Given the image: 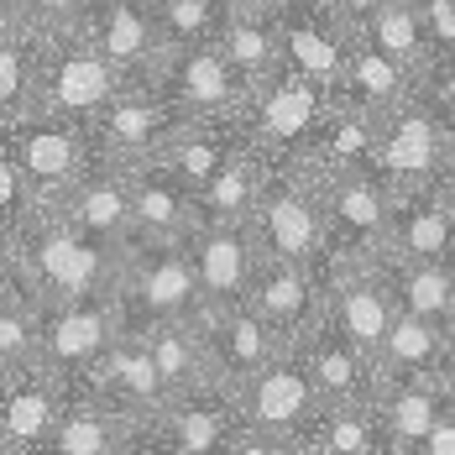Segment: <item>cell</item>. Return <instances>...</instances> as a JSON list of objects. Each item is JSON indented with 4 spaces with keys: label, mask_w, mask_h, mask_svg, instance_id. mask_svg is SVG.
<instances>
[{
    "label": "cell",
    "mask_w": 455,
    "mask_h": 455,
    "mask_svg": "<svg viewBox=\"0 0 455 455\" xmlns=\"http://www.w3.org/2000/svg\"><path fill=\"white\" fill-rule=\"evenodd\" d=\"M27 273L58 304V299L105 293V283L116 277V262H110V241H94L68 215H52L37 230H27Z\"/></svg>",
    "instance_id": "cell-1"
},
{
    "label": "cell",
    "mask_w": 455,
    "mask_h": 455,
    "mask_svg": "<svg viewBox=\"0 0 455 455\" xmlns=\"http://www.w3.org/2000/svg\"><path fill=\"white\" fill-rule=\"evenodd\" d=\"M141 246V262L132 273V304H121L126 330H152L168 319H194L204 309V288L188 241H157V235H132Z\"/></svg>",
    "instance_id": "cell-2"
},
{
    "label": "cell",
    "mask_w": 455,
    "mask_h": 455,
    "mask_svg": "<svg viewBox=\"0 0 455 455\" xmlns=\"http://www.w3.org/2000/svg\"><path fill=\"white\" fill-rule=\"evenodd\" d=\"M121 90V68L105 58V47H58L37 68V90L32 105L58 121H84V116H105V105Z\"/></svg>",
    "instance_id": "cell-3"
},
{
    "label": "cell",
    "mask_w": 455,
    "mask_h": 455,
    "mask_svg": "<svg viewBox=\"0 0 455 455\" xmlns=\"http://www.w3.org/2000/svg\"><path fill=\"white\" fill-rule=\"evenodd\" d=\"M315 371L304 362V351L299 356H277L267 371H257V377H246L241 382V424L251 429L246 435V445L251 440H288V435H299L304 429V419L315 413Z\"/></svg>",
    "instance_id": "cell-4"
},
{
    "label": "cell",
    "mask_w": 455,
    "mask_h": 455,
    "mask_svg": "<svg viewBox=\"0 0 455 455\" xmlns=\"http://www.w3.org/2000/svg\"><path fill=\"white\" fill-rule=\"evenodd\" d=\"M126 319L116 309L110 293H90V299H58L47 315L43 335H37V362L58 377L84 362H105V351L121 340Z\"/></svg>",
    "instance_id": "cell-5"
},
{
    "label": "cell",
    "mask_w": 455,
    "mask_h": 455,
    "mask_svg": "<svg viewBox=\"0 0 455 455\" xmlns=\"http://www.w3.org/2000/svg\"><path fill=\"white\" fill-rule=\"evenodd\" d=\"M199 288H204V309H241L251 304V283H257V246L246 220H199L188 235Z\"/></svg>",
    "instance_id": "cell-6"
},
{
    "label": "cell",
    "mask_w": 455,
    "mask_h": 455,
    "mask_svg": "<svg viewBox=\"0 0 455 455\" xmlns=\"http://www.w3.org/2000/svg\"><path fill=\"white\" fill-rule=\"evenodd\" d=\"M440 157L445 137L435 105H393L377 116V173H387L393 183H419L440 168Z\"/></svg>",
    "instance_id": "cell-7"
},
{
    "label": "cell",
    "mask_w": 455,
    "mask_h": 455,
    "mask_svg": "<svg viewBox=\"0 0 455 455\" xmlns=\"http://www.w3.org/2000/svg\"><path fill=\"white\" fill-rule=\"evenodd\" d=\"M251 90L246 74L230 63V52L220 43H199V47H173L168 58V79H163V94L179 105V110H230L241 94Z\"/></svg>",
    "instance_id": "cell-8"
},
{
    "label": "cell",
    "mask_w": 455,
    "mask_h": 455,
    "mask_svg": "<svg viewBox=\"0 0 455 455\" xmlns=\"http://www.w3.org/2000/svg\"><path fill=\"white\" fill-rule=\"evenodd\" d=\"M63 424V398L47 382V366H5V398H0V445L5 451H37L52 445Z\"/></svg>",
    "instance_id": "cell-9"
},
{
    "label": "cell",
    "mask_w": 455,
    "mask_h": 455,
    "mask_svg": "<svg viewBox=\"0 0 455 455\" xmlns=\"http://www.w3.org/2000/svg\"><path fill=\"white\" fill-rule=\"evenodd\" d=\"M257 230L267 235V251L273 257H288V262H315L324 251V204H319L309 188L299 183H277L262 194L257 204Z\"/></svg>",
    "instance_id": "cell-10"
},
{
    "label": "cell",
    "mask_w": 455,
    "mask_h": 455,
    "mask_svg": "<svg viewBox=\"0 0 455 455\" xmlns=\"http://www.w3.org/2000/svg\"><path fill=\"white\" fill-rule=\"evenodd\" d=\"M324 226L340 230V246H351L356 257L382 251L393 241V204L382 199V188L366 179L362 168H346L324 188Z\"/></svg>",
    "instance_id": "cell-11"
},
{
    "label": "cell",
    "mask_w": 455,
    "mask_h": 455,
    "mask_svg": "<svg viewBox=\"0 0 455 455\" xmlns=\"http://www.w3.org/2000/svg\"><path fill=\"white\" fill-rule=\"evenodd\" d=\"M199 215H204L199 194L179 179V168L168 157H163V168H147L141 179H132V235L188 241Z\"/></svg>",
    "instance_id": "cell-12"
},
{
    "label": "cell",
    "mask_w": 455,
    "mask_h": 455,
    "mask_svg": "<svg viewBox=\"0 0 455 455\" xmlns=\"http://www.w3.org/2000/svg\"><path fill=\"white\" fill-rule=\"evenodd\" d=\"M5 147H11V157L27 168V179L32 188L43 194V188H63V183L79 173V147L68 137V121H58V116H5Z\"/></svg>",
    "instance_id": "cell-13"
},
{
    "label": "cell",
    "mask_w": 455,
    "mask_h": 455,
    "mask_svg": "<svg viewBox=\"0 0 455 455\" xmlns=\"http://www.w3.org/2000/svg\"><path fill=\"white\" fill-rule=\"evenodd\" d=\"M324 94H330L324 84H315L309 74H299V68L283 63V74L267 79V94L257 105V137H262V147H273V152L299 147L315 132L319 110H324Z\"/></svg>",
    "instance_id": "cell-14"
},
{
    "label": "cell",
    "mask_w": 455,
    "mask_h": 455,
    "mask_svg": "<svg viewBox=\"0 0 455 455\" xmlns=\"http://www.w3.org/2000/svg\"><path fill=\"white\" fill-rule=\"evenodd\" d=\"M277 32H283V63H288V68L309 74L324 90L351 84V37L340 43V32L324 27V21H315L309 11H288V16L277 21Z\"/></svg>",
    "instance_id": "cell-15"
},
{
    "label": "cell",
    "mask_w": 455,
    "mask_h": 455,
    "mask_svg": "<svg viewBox=\"0 0 455 455\" xmlns=\"http://www.w3.org/2000/svg\"><path fill=\"white\" fill-rule=\"evenodd\" d=\"M324 319H335L356 346H366L377 356L387 330H393V319H398V299L377 277H335L330 293H324Z\"/></svg>",
    "instance_id": "cell-16"
},
{
    "label": "cell",
    "mask_w": 455,
    "mask_h": 455,
    "mask_svg": "<svg viewBox=\"0 0 455 455\" xmlns=\"http://www.w3.org/2000/svg\"><path fill=\"white\" fill-rule=\"evenodd\" d=\"M377 362H382V371H393V377H445L455 362L445 319H424V315L398 309L387 340H382V351H377Z\"/></svg>",
    "instance_id": "cell-17"
},
{
    "label": "cell",
    "mask_w": 455,
    "mask_h": 455,
    "mask_svg": "<svg viewBox=\"0 0 455 455\" xmlns=\"http://www.w3.org/2000/svg\"><path fill=\"white\" fill-rule=\"evenodd\" d=\"M304 362L315 371V387H319L324 403H356L371 351L356 346L335 319H324V324H315V335H309V346H304Z\"/></svg>",
    "instance_id": "cell-18"
},
{
    "label": "cell",
    "mask_w": 455,
    "mask_h": 455,
    "mask_svg": "<svg viewBox=\"0 0 455 455\" xmlns=\"http://www.w3.org/2000/svg\"><path fill=\"white\" fill-rule=\"evenodd\" d=\"M251 309L267 319V324H277L283 335L304 330V319L319 309L309 262H288V257L262 262V267H257V283H251Z\"/></svg>",
    "instance_id": "cell-19"
},
{
    "label": "cell",
    "mask_w": 455,
    "mask_h": 455,
    "mask_svg": "<svg viewBox=\"0 0 455 455\" xmlns=\"http://www.w3.org/2000/svg\"><path fill=\"white\" fill-rule=\"evenodd\" d=\"M455 409V393H445V377H403L387 398H382V424L393 451H419L424 435Z\"/></svg>",
    "instance_id": "cell-20"
},
{
    "label": "cell",
    "mask_w": 455,
    "mask_h": 455,
    "mask_svg": "<svg viewBox=\"0 0 455 455\" xmlns=\"http://www.w3.org/2000/svg\"><path fill=\"white\" fill-rule=\"evenodd\" d=\"M94 43L105 47V58L126 74V68H147L163 47V27L157 11L147 0H105L100 21H94Z\"/></svg>",
    "instance_id": "cell-21"
},
{
    "label": "cell",
    "mask_w": 455,
    "mask_h": 455,
    "mask_svg": "<svg viewBox=\"0 0 455 455\" xmlns=\"http://www.w3.org/2000/svg\"><path fill=\"white\" fill-rule=\"evenodd\" d=\"M220 47L230 52V63L246 74L251 90H262V84L277 74V63H283V32H273L262 0H235V5H230V21H226V32H220Z\"/></svg>",
    "instance_id": "cell-22"
},
{
    "label": "cell",
    "mask_w": 455,
    "mask_h": 455,
    "mask_svg": "<svg viewBox=\"0 0 455 455\" xmlns=\"http://www.w3.org/2000/svg\"><path fill=\"white\" fill-rule=\"evenodd\" d=\"M277 324H267V319L257 315L251 304H241V309H226V319H220V335H215V356H220V366H226L230 382H246V377H257V371H267V366L283 356L277 351Z\"/></svg>",
    "instance_id": "cell-23"
},
{
    "label": "cell",
    "mask_w": 455,
    "mask_h": 455,
    "mask_svg": "<svg viewBox=\"0 0 455 455\" xmlns=\"http://www.w3.org/2000/svg\"><path fill=\"white\" fill-rule=\"evenodd\" d=\"M105 382L137 409H168V398H173V387L163 382V366L152 356V340L132 335V330H121V340L105 351Z\"/></svg>",
    "instance_id": "cell-24"
},
{
    "label": "cell",
    "mask_w": 455,
    "mask_h": 455,
    "mask_svg": "<svg viewBox=\"0 0 455 455\" xmlns=\"http://www.w3.org/2000/svg\"><path fill=\"white\" fill-rule=\"evenodd\" d=\"M393 246L413 262H455V204L419 199L393 210Z\"/></svg>",
    "instance_id": "cell-25"
},
{
    "label": "cell",
    "mask_w": 455,
    "mask_h": 455,
    "mask_svg": "<svg viewBox=\"0 0 455 455\" xmlns=\"http://www.w3.org/2000/svg\"><path fill=\"white\" fill-rule=\"evenodd\" d=\"M173 116H179V105L163 94V100H152V94H116L110 105H105V137L116 152H126V157H141V152H152L163 132L173 126Z\"/></svg>",
    "instance_id": "cell-26"
},
{
    "label": "cell",
    "mask_w": 455,
    "mask_h": 455,
    "mask_svg": "<svg viewBox=\"0 0 455 455\" xmlns=\"http://www.w3.org/2000/svg\"><path fill=\"white\" fill-rule=\"evenodd\" d=\"M351 90L362 94L366 110H393L403 105V90H409V63L393 58L371 32H362L351 37Z\"/></svg>",
    "instance_id": "cell-27"
},
{
    "label": "cell",
    "mask_w": 455,
    "mask_h": 455,
    "mask_svg": "<svg viewBox=\"0 0 455 455\" xmlns=\"http://www.w3.org/2000/svg\"><path fill=\"white\" fill-rule=\"evenodd\" d=\"M68 220L84 230V235H94V241H110V246L132 241V183L90 179L79 194H74Z\"/></svg>",
    "instance_id": "cell-28"
},
{
    "label": "cell",
    "mask_w": 455,
    "mask_h": 455,
    "mask_svg": "<svg viewBox=\"0 0 455 455\" xmlns=\"http://www.w3.org/2000/svg\"><path fill=\"white\" fill-rule=\"evenodd\" d=\"M393 277V299H398V309H409V315H424V319H451L455 309V262H393L387 267Z\"/></svg>",
    "instance_id": "cell-29"
},
{
    "label": "cell",
    "mask_w": 455,
    "mask_h": 455,
    "mask_svg": "<svg viewBox=\"0 0 455 455\" xmlns=\"http://www.w3.org/2000/svg\"><path fill=\"white\" fill-rule=\"evenodd\" d=\"M262 179H257V157H246V152H235L226 168L210 179V188L199 194V204H204V220H251L257 215V204H262Z\"/></svg>",
    "instance_id": "cell-30"
},
{
    "label": "cell",
    "mask_w": 455,
    "mask_h": 455,
    "mask_svg": "<svg viewBox=\"0 0 455 455\" xmlns=\"http://www.w3.org/2000/svg\"><path fill=\"white\" fill-rule=\"evenodd\" d=\"M157 27L168 47H199V43H220L230 21V0H157Z\"/></svg>",
    "instance_id": "cell-31"
},
{
    "label": "cell",
    "mask_w": 455,
    "mask_h": 455,
    "mask_svg": "<svg viewBox=\"0 0 455 455\" xmlns=\"http://www.w3.org/2000/svg\"><path fill=\"white\" fill-rule=\"evenodd\" d=\"M226 440H235L230 435V413L215 409V403H179L173 413H163V445L168 451H215V445H226ZM241 445V440H235Z\"/></svg>",
    "instance_id": "cell-32"
},
{
    "label": "cell",
    "mask_w": 455,
    "mask_h": 455,
    "mask_svg": "<svg viewBox=\"0 0 455 455\" xmlns=\"http://www.w3.org/2000/svg\"><path fill=\"white\" fill-rule=\"evenodd\" d=\"M147 340H152V356L163 366V382L173 387V393H188L204 371V351H199V340H194V330H188V319H168V324H152L147 330Z\"/></svg>",
    "instance_id": "cell-33"
},
{
    "label": "cell",
    "mask_w": 455,
    "mask_h": 455,
    "mask_svg": "<svg viewBox=\"0 0 455 455\" xmlns=\"http://www.w3.org/2000/svg\"><path fill=\"white\" fill-rule=\"evenodd\" d=\"M230 157H235V152H230L215 132H179V137L168 141V163L179 168V179L188 183L194 194H204V188H210V179L226 168Z\"/></svg>",
    "instance_id": "cell-34"
},
{
    "label": "cell",
    "mask_w": 455,
    "mask_h": 455,
    "mask_svg": "<svg viewBox=\"0 0 455 455\" xmlns=\"http://www.w3.org/2000/svg\"><path fill=\"white\" fill-rule=\"evenodd\" d=\"M366 32L387 47L393 58H403L409 68L419 63L424 37H429V32H424V16H419V5H413V0H387V5H382L371 21H366Z\"/></svg>",
    "instance_id": "cell-35"
},
{
    "label": "cell",
    "mask_w": 455,
    "mask_h": 455,
    "mask_svg": "<svg viewBox=\"0 0 455 455\" xmlns=\"http://www.w3.org/2000/svg\"><path fill=\"white\" fill-rule=\"evenodd\" d=\"M319 451H387L393 440H387V424H382V413H366L356 403H346V409H330V424H324V435L315 440Z\"/></svg>",
    "instance_id": "cell-36"
},
{
    "label": "cell",
    "mask_w": 455,
    "mask_h": 455,
    "mask_svg": "<svg viewBox=\"0 0 455 455\" xmlns=\"http://www.w3.org/2000/svg\"><path fill=\"white\" fill-rule=\"evenodd\" d=\"M116 440H121L116 419L100 413V409H90V403H79V409H63V424H58V435H52V451H63V455H105V451H116Z\"/></svg>",
    "instance_id": "cell-37"
},
{
    "label": "cell",
    "mask_w": 455,
    "mask_h": 455,
    "mask_svg": "<svg viewBox=\"0 0 455 455\" xmlns=\"http://www.w3.org/2000/svg\"><path fill=\"white\" fill-rule=\"evenodd\" d=\"M37 68H43V63L32 58V47L21 43V32H11V27H5V47H0V105H5V116L32 110Z\"/></svg>",
    "instance_id": "cell-38"
},
{
    "label": "cell",
    "mask_w": 455,
    "mask_h": 455,
    "mask_svg": "<svg viewBox=\"0 0 455 455\" xmlns=\"http://www.w3.org/2000/svg\"><path fill=\"white\" fill-rule=\"evenodd\" d=\"M32 199H37V188L27 179V168L11 157V147H5V157H0V210H5V230L11 226L21 230V215H27Z\"/></svg>",
    "instance_id": "cell-39"
},
{
    "label": "cell",
    "mask_w": 455,
    "mask_h": 455,
    "mask_svg": "<svg viewBox=\"0 0 455 455\" xmlns=\"http://www.w3.org/2000/svg\"><path fill=\"white\" fill-rule=\"evenodd\" d=\"M413 5L424 16L429 43H440L445 52H455V0H413Z\"/></svg>",
    "instance_id": "cell-40"
},
{
    "label": "cell",
    "mask_w": 455,
    "mask_h": 455,
    "mask_svg": "<svg viewBox=\"0 0 455 455\" xmlns=\"http://www.w3.org/2000/svg\"><path fill=\"white\" fill-rule=\"evenodd\" d=\"M27 5L37 11V21L68 27V21H79V16H84V5H90V0H27Z\"/></svg>",
    "instance_id": "cell-41"
},
{
    "label": "cell",
    "mask_w": 455,
    "mask_h": 455,
    "mask_svg": "<svg viewBox=\"0 0 455 455\" xmlns=\"http://www.w3.org/2000/svg\"><path fill=\"white\" fill-rule=\"evenodd\" d=\"M419 451H429V455H455V409L445 413V419H440L429 435H424V445H419Z\"/></svg>",
    "instance_id": "cell-42"
},
{
    "label": "cell",
    "mask_w": 455,
    "mask_h": 455,
    "mask_svg": "<svg viewBox=\"0 0 455 455\" xmlns=\"http://www.w3.org/2000/svg\"><path fill=\"white\" fill-rule=\"evenodd\" d=\"M330 5H335V16H340V21H351V27H366V21H371V16H377L387 0H330Z\"/></svg>",
    "instance_id": "cell-43"
},
{
    "label": "cell",
    "mask_w": 455,
    "mask_h": 455,
    "mask_svg": "<svg viewBox=\"0 0 455 455\" xmlns=\"http://www.w3.org/2000/svg\"><path fill=\"white\" fill-rule=\"evenodd\" d=\"M429 100H435V110H445V116H455V63H451V68H440V74H435V90H429Z\"/></svg>",
    "instance_id": "cell-44"
},
{
    "label": "cell",
    "mask_w": 455,
    "mask_h": 455,
    "mask_svg": "<svg viewBox=\"0 0 455 455\" xmlns=\"http://www.w3.org/2000/svg\"><path fill=\"white\" fill-rule=\"evenodd\" d=\"M267 11H277V16H288V11H315L319 0H262Z\"/></svg>",
    "instance_id": "cell-45"
},
{
    "label": "cell",
    "mask_w": 455,
    "mask_h": 455,
    "mask_svg": "<svg viewBox=\"0 0 455 455\" xmlns=\"http://www.w3.org/2000/svg\"><path fill=\"white\" fill-rule=\"evenodd\" d=\"M445 330H451V346H455V309H451V319H445Z\"/></svg>",
    "instance_id": "cell-46"
},
{
    "label": "cell",
    "mask_w": 455,
    "mask_h": 455,
    "mask_svg": "<svg viewBox=\"0 0 455 455\" xmlns=\"http://www.w3.org/2000/svg\"><path fill=\"white\" fill-rule=\"evenodd\" d=\"M451 204H455V179H451Z\"/></svg>",
    "instance_id": "cell-47"
},
{
    "label": "cell",
    "mask_w": 455,
    "mask_h": 455,
    "mask_svg": "<svg viewBox=\"0 0 455 455\" xmlns=\"http://www.w3.org/2000/svg\"><path fill=\"white\" fill-rule=\"evenodd\" d=\"M147 5H157V0H147Z\"/></svg>",
    "instance_id": "cell-48"
},
{
    "label": "cell",
    "mask_w": 455,
    "mask_h": 455,
    "mask_svg": "<svg viewBox=\"0 0 455 455\" xmlns=\"http://www.w3.org/2000/svg\"><path fill=\"white\" fill-rule=\"evenodd\" d=\"M230 5H235V0H230Z\"/></svg>",
    "instance_id": "cell-49"
}]
</instances>
